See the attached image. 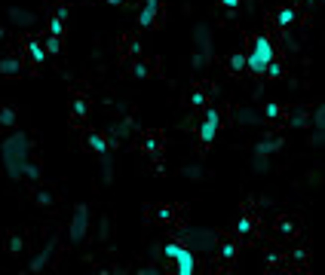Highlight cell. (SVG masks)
I'll return each instance as SVG.
<instances>
[{
	"mask_svg": "<svg viewBox=\"0 0 325 275\" xmlns=\"http://www.w3.org/2000/svg\"><path fill=\"white\" fill-rule=\"evenodd\" d=\"M0 162L9 180H25V171L31 165V138L25 132H12L0 144Z\"/></svg>",
	"mask_w": 325,
	"mask_h": 275,
	"instance_id": "obj_1",
	"label": "cell"
},
{
	"mask_svg": "<svg viewBox=\"0 0 325 275\" xmlns=\"http://www.w3.org/2000/svg\"><path fill=\"white\" fill-rule=\"evenodd\" d=\"M276 58L273 52V43L267 40V37H251V49L245 55V70L255 73V77H264V67Z\"/></svg>",
	"mask_w": 325,
	"mask_h": 275,
	"instance_id": "obj_2",
	"label": "cell"
},
{
	"mask_svg": "<svg viewBox=\"0 0 325 275\" xmlns=\"http://www.w3.org/2000/svg\"><path fill=\"white\" fill-rule=\"evenodd\" d=\"M162 257L175 263V272H178V275H193V272H196V257H193V251L184 248V245H178V242H169L166 248H162Z\"/></svg>",
	"mask_w": 325,
	"mask_h": 275,
	"instance_id": "obj_3",
	"label": "cell"
},
{
	"mask_svg": "<svg viewBox=\"0 0 325 275\" xmlns=\"http://www.w3.org/2000/svg\"><path fill=\"white\" fill-rule=\"evenodd\" d=\"M218 128H221V113L215 107H209L206 113H203V122H200V132H196V135H200L203 144H212L215 135H218Z\"/></svg>",
	"mask_w": 325,
	"mask_h": 275,
	"instance_id": "obj_4",
	"label": "cell"
},
{
	"mask_svg": "<svg viewBox=\"0 0 325 275\" xmlns=\"http://www.w3.org/2000/svg\"><path fill=\"white\" fill-rule=\"evenodd\" d=\"M86 232H89V208L86 205H77L74 220H71V242L80 245L83 238H86Z\"/></svg>",
	"mask_w": 325,
	"mask_h": 275,
	"instance_id": "obj_5",
	"label": "cell"
},
{
	"mask_svg": "<svg viewBox=\"0 0 325 275\" xmlns=\"http://www.w3.org/2000/svg\"><path fill=\"white\" fill-rule=\"evenodd\" d=\"M160 15V0H144V6L138 9V25L141 28H151Z\"/></svg>",
	"mask_w": 325,
	"mask_h": 275,
	"instance_id": "obj_6",
	"label": "cell"
},
{
	"mask_svg": "<svg viewBox=\"0 0 325 275\" xmlns=\"http://www.w3.org/2000/svg\"><path fill=\"white\" fill-rule=\"evenodd\" d=\"M190 245L203 248V251H212L215 245H218V235L209 232V229H190Z\"/></svg>",
	"mask_w": 325,
	"mask_h": 275,
	"instance_id": "obj_7",
	"label": "cell"
},
{
	"mask_svg": "<svg viewBox=\"0 0 325 275\" xmlns=\"http://www.w3.org/2000/svg\"><path fill=\"white\" fill-rule=\"evenodd\" d=\"M28 55H31L34 64H43V61L49 58V52H46V46H43L40 40H28Z\"/></svg>",
	"mask_w": 325,
	"mask_h": 275,
	"instance_id": "obj_8",
	"label": "cell"
},
{
	"mask_svg": "<svg viewBox=\"0 0 325 275\" xmlns=\"http://www.w3.org/2000/svg\"><path fill=\"white\" fill-rule=\"evenodd\" d=\"M65 18H68V9L59 6V12L49 18V34H52V37H62V34H65Z\"/></svg>",
	"mask_w": 325,
	"mask_h": 275,
	"instance_id": "obj_9",
	"label": "cell"
},
{
	"mask_svg": "<svg viewBox=\"0 0 325 275\" xmlns=\"http://www.w3.org/2000/svg\"><path fill=\"white\" fill-rule=\"evenodd\" d=\"M19 70H22L19 58H0V73H3V77H15Z\"/></svg>",
	"mask_w": 325,
	"mask_h": 275,
	"instance_id": "obj_10",
	"label": "cell"
},
{
	"mask_svg": "<svg viewBox=\"0 0 325 275\" xmlns=\"http://www.w3.org/2000/svg\"><path fill=\"white\" fill-rule=\"evenodd\" d=\"M295 18H298V12H295L292 6H282V9H276V25H282V28L295 25Z\"/></svg>",
	"mask_w": 325,
	"mask_h": 275,
	"instance_id": "obj_11",
	"label": "cell"
},
{
	"mask_svg": "<svg viewBox=\"0 0 325 275\" xmlns=\"http://www.w3.org/2000/svg\"><path fill=\"white\" fill-rule=\"evenodd\" d=\"M89 150L98 153V156H104L107 153V138L104 135H89Z\"/></svg>",
	"mask_w": 325,
	"mask_h": 275,
	"instance_id": "obj_12",
	"label": "cell"
},
{
	"mask_svg": "<svg viewBox=\"0 0 325 275\" xmlns=\"http://www.w3.org/2000/svg\"><path fill=\"white\" fill-rule=\"evenodd\" d=\"M49 251H52V245H49V248H43L37 257H34V260H31V272H40V269L46 266V260H49Z\"/></svg>",
	"mask_w": 325,
	"mask_h": 275,
	"instance_id": "obj_13",
	"label": "cell"
},
{
	"mask_svg": "<svg viewBox=\"0 0 325 275\" xmlns=\"http://www.w3.org/2000/svg\"><path fill=\"white\" fill-rule=\"evenodd\" d=\"M230 70H233V73L245 70V55H243V52H233V55H230Z\"/></svg>",
	"mask_w": 325,
	"mask_h": 275,
	"instance_id": "obj_14",
	"label": "cell"
},
{
	"mask_svg": "<svg viewBox=\"0 0 325 275\" xmlns=\"http://www.w3.org/2000/svg\"><path fill=\"white\" fill-rule=\"evenodd\" d=\"M264 116H267V119H279V116H282V107H279L276 101H267V104H264Z\"/></svg>",
	"mask_w": 325,
	"mask_h": 275,
	"instance_id": "obj_15",
	"label": "cell"
},
{
	"mask_svg": "<svg viewBox=\"0 0 325 275\" xmlns=\"http://www.w3.org/2000/svg\"><path fill=\"white\" fill-rule=\"evenodd\" d=\"M43 46H46V52H49V55H59V52H62V37H52V34H49Z\"/></svg>",
	"mask_w": 325,
	"mask_h": 275,
	"instance_id": "obj_16",
	"label": "cell"
},
{
	"mask_svg": "<svg viewBox=\"0 0 325 275\" xmlns=\"http://www.w3.org/2000/svg\"><path fill=\"white\" fill-rule=\"evenodd\" d=\"M221 257H224V260H233V257H237V242H233V238L221 242Z\"/></svg>",
	"mask_w": 325,
	"mask_h": 275,
	"instance_id": "obj_17",
	"label": "cell"
},
{
	"mask_svg": "<svg viewBox=\"0 0 325 275\" xmlns=\"http://www.w3.org/2000/svg\"><path fill=\"white\" fill-rule=\"evenodd\" d=\"M264 77H270V80H276V77H282V64L273 58V61H270L267 67H264Z\"/></svg>",
	"mask_w": 325,
	"mask_h": 275,
	"instance_id": "obj_18",
	"label": "cell"
},
{
	"mask_svg": "<svg viewBox=\"0 0 325 275\" xmlns=\"http://www.w3.org/2000/svg\"><path fill=\"white\" fill-rule=\"evenodd\" d=\"M276 147H279V141H267V144H264V141H261V144H258V147H255V153H258V156H267V153H270V150H276Z\"/></svg>",
	"mask_w": 325,
	"mask_h": 275,
	"instance_id": "obj_19",
	"label": "cell"
},
{
	"mask_svg": "<svg viewBox=\"0 0 325 275\" xmlns=\"http://www.w3.org/2000/svg\"><path fill=\"white\" fill-rule=\"evenodd\" d=\"M0 122H3V125H12V122H15V110H12V107H3V110H0Z\"/></svg>",
	"mask_w": 325,
	"mask_h": 275,
	"instance_id": "obj_20",
	"label": "cell"
},
{
	"mask_svg": "<svg viewBox=\"0 0 325 275\" xmlns=\"http://www.w3.org/2000/svg\"><path fill=\"white\" fill-rule=\"evenodd\" d=\"M237 232H240V235H248V232H251V217H240Z\"/></svg>",
	"mask_w": 325,
	"mask_h": 275,
	"instance_id": "obj_21",
	"label": "cell"
},
{
	"mask_svg": "<svg viewBox=\"0 0 325 275\" xmlns=\"http://www.w3.org/2000/svg\"><path fill=\"white\" fill-rule=\"evenodd\" d=\"M9 15H12L19 25H22V22H31V12H25V9H9Z\"/></svg>",
	"mask_w": 325,
	"mask_h": 275,
	"instance_id": "obj_22",
	"label": "cell"
},
{
	"mask_svg": "<svg viewBox=\"0 0 325 275\" xmlns=\"http://www.w3.org/2000/svg\"><path fill=\"white\" fill-rule=\"evenodd\" d=\"M25 177H28V180H40V168L31 162V165H28V171H25Z\"/></svg>",
	"mask_w": 325,
	"mask_h": 275,
	"instance_id": "obj_23",
	"label": "cell"
},
{
	"mask_svg": "<svg viewBox=\"0 0 325 275\" xmlns=\"http://www.w3.org/2000/svg\"><path fill=\"white\" fill-rule=\"evenodd\" d=\"M190 104H193V107H203V104H206V95H203V92H193V95H190Z\"/></svg>",
	"mask_w": 325,
	"mask_h": 275,
	"instance_id": "obj_24",
	"label": "cell"
},
{
	"mask_svg": "<svg viewBox=\"0 0 325 275\" xmlns=\"http://www.w3.org/2000/svg\"><path fill=\"white\" fill-rule=\"evenodd\" d=\"M74 113H77V116H86V101H83V98L74 101Z\"/></svg>",
	"mask_w": 325,
	"mask_h": 275,
	"instance_id": "obj_25",
	"label": "cell"
},
{
	"mask_svg": "<svg viewBox=\"0 0 325 275\" xmlns=\"http://www.w3.org/2000/svg\"><path fill=\"white\" fill-rule=\"evenodd\" d=\"M218 3H221L224 9H237V6H240V0H218Z\"/></svg>",
	"mask_w": 325,
	"mask_h": 275,
	"instance_id": "obj_26",
	"label": "cell"
},
{
	"mask_svg": "<svg viewBox=\"0 0 325 275\" xmlns=\"http://www.w3.org/2000/svg\"><path fill=\"white\" fill-rule=\"evenodd\" d=\"M9 251L19 254V251H22V238H12V242H9Z\"/></svg>",
	"mask_w": 325,
	"mask_h": 275,
	"instance_id": "obj_27",
	"label": "cell"
},
{
	"mask_svg": "<svg viewBox=\"0 0 325 275\" xmlns=\"http://www.w3.org/2000/svg\"><path fill=\"white\" fill-rule=\"evenodd\" d=\"M135 77H148V67H144V64H135Z\"/></svg>",
	"mask_w": 325,
	"mask_h": 275,
	"instance_id": "obj_28",
	"label": "cell"
},
{
	"mask_svg": "<svg viewBox=\"0 0 325 275\" xmlns=\"http://www.w3.org/2000/svg\"><path fill=\"white\" fill-rule=\"evenodd\" d=\"M107 3H111V6H120V3H126V0H107Z\"/></svg>",
	"mask_w": 325,
	"mask_h": 275,
	"instance_id": "obj_29",
	"label": "cell"
}]
</instances>
